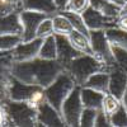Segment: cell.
Here are the masks:
<instances>
[{"label": "cell", "mask_w": 127, "mask_h": 127, "mask_svg": "<svg viewBox=\"0 0 127 127\" xmlns=\"http://www.w3.org/2000/svg\"><path fill=\"white\" fill-rule=\"evenodd\" d=\"M62 70L64 66L57 60H45L37 56L28 61H14L10 69V75L23 83L46 88Z\"/></svg>", "instance_id": "obj_1"}, {"label": "cell", "mask_w": 127, "mask_h": 127, "mask_svg": "<svg viewBox=\"0 0 127 127\" xmlns=\"http://www.w3.org/2000/svg\"><path fill=\"white\" fill-rule=\"evenodd\" d=\"M64 69L70 74L72 79L75 80V83L80 87L94 72H98V71L109 72V67L105 64L100 62L90 54H81L80 56L71 60Z\"/></svg>", "instance_id": "obj_2"}, {"label": "cell", "mask_w": 127, "mask_h": 127, "mask_svg": "<svg viewBox=\"0 0 127 127\" xmlns=\"http://www.w3.org/2000/svg\"><path fill=\"white\" fill-rule=\"evenodd\" d=\"M8 117V126H38L37 107L29 102L8 99L3 103Z\"/></svg>", "instance_id": "obj_3"}, {"label": "cell", "mask_w": 127, "mask_h": 127, "mask_svg": "<svg viewBox=\"0 0 127 127\" xmlns=\"http://www.w3.org/2000/svg\"><path fill=\"white\" fill-rule=\"evenodd\" d=\"M8 97L12 100L29 102L34 107H37L38 104L46 100L45 88L23 83L22 80H19L12 75H10L8 81Z\"/></svg>", "instance_id": "obj_4"}, {"label": "cell", "mask_w": 127, "mask_h": 127, "mask_svg": "<svg viewBox=\"0 0 127 127\" xmlns=\"http://www.w3.org/2000/svg\"><path fill=\"white\" fill-rule=\"evenodd\" d=\"M76 85L75 80L72 79V76L64 69L56 79L52 81L48 87L45 88V97L46 100L60 112L62 102L65 100V98L69 95V93L74 89V87Z\"/></svg>", "instance_id": "obj_5"}, {"label": "cell", "mask_w": 127, "mask_h": 127, "mask_svg": "<svg viewBox=\"0 0 127 127\" xmlns=\"http://www.w3.org/2000/svg\"><path fill=\"white\" fill-rule=\"evenodd\" d=\"M80 85L74 87V89L69 93V95L65 98V100L62 102L60 114L65 122V126L70 127H78L80 126V114L83 112V102L80 97Z\"/></svg>", "instance_id": "obj_6"}, {"label": "cell", "mask_w": 127, "mask_h": 127, "mask_svg": "<svg viewBox=\"0 0 127 127\" xmlns=\"http://www.w3.org/2000/svg\"><path fill=\"white\" fill-rule=\"evenodd\" d=\"M89 41H90V48H92V55L99 60L100 62L105 64L109 70L116 65L112 45L105 36L104 29H97V31H90L89 33Z\"/></svg>", "instance_id": "obj_7"}, {"label": "cell", "mask_w": 127, "mask_h": 127, "mask_svg": "<svg viewBox=\"0 0 127 127\" xmlns=\"http://www.w3.org/2000/svg\"><path fill=\"white\" fill-rule=\"evenodd\" d=\"M46 17L48 15L34 10H19V19L22 24V41H31L36 38L37 28Z\"/></svg>", "instance_id": "obj_8"}, {"label": "cell", "mask_w": 127, "mask_h": 127, "mask_svg": "<svg viewBox=\"0 0 127 127\" xmlns=\"http://www.w3.org/2000/svg\"><path fill=\"white\" fill-rule=\"evenodd\" d=\"M81 15L84 18L87 27L89 31H97V29H107L109 27L117 26V19L118 18H109L103 15L100 12L95 10L90 5L81 12Z\"/></svg>", "instance_id": "obj_9"}, {"label": "cell", "mask_w": 127, "mask_h": 127, "mask_svg": "<svg viewBox=\"0 0 127 127\" xmlns=\"http://www.w3.org/2000/svg\"><path fill=\"white\" fill-rule=\"evenodd\" d=\"M37 122L38 126H65V122H64L60 112L55 109L47 100L37 105Z\"/></svg>", "instance_id": "obj_10"}, {"label": "cell", "mask_w": 127, "mask_h": 127, "mask_svg": "<svg viewBox=\"0 0 127 127\" xmlns=\"http://www.w3.org/2000/svg\"><path fill=\"white\" fill-rule=\"evenodd\" d=\"M41 38H33L31 41H22L18 46H15L12 51L13 60L19 62V61H28L38 56V52L42 45Z\"/></svg>", "instance_id": "obj_11"}, {"label": "cell", "mask_w": 127, "mask_h": 127, "mask_svg": "<svg viewBox=\"0 0 127 127\" xmlns=\"http://www.w3.org/2000/svg\"><path fill=\"white\" fill-rule=\"evenodd\" d=\"M55 38H56V47H57V57H56V60L64 67H65L71 60H74L75 57H78L83 54V52H80L79 50H76L71 45V42H70L67 36L55 34Z\"/></svg>", "instance_id": "obj_12"}, {"label": "cell", "mask_w": 127, "mask_h": 127, "mask_svg": "<svg viewBox=\"0 0 127 127\" xmlns=\"http://www.w3.org/2000/svg\"><path fill=\"white\" fill-rule=\"evenodd\" d=\"M127 90V74L116 64L109 70V84L108 93L121 99Z\"/></svg>", "instance_id": "obj_13"}, {"label": "cell", "mask_w": 127, "mask_h": 127, "mask_svg": "<svg viewBox=\"0 0 127 127\" xmlns=\"http://www.w3.org/2000/svg\"><path fill=\"white\" fill-rule=\"evenodd\" d=\"M34 10V12L45 13L47 15H55L59 10L54 0H22L20 10Z\"/></svg>", "instance_id": "obj_14"}, {"label": "cell", "mask_w": 127, "mask_h": 127, "mask_svg": "<svg viewBox=\"0 0 127 127\" xmlns=\"http://www.w3.org/2000/svg\"><path fill=\"white\" fill-rule=\"evenodd\" d=\"M0 34H20L22 24L19 19V12H13L0 17Z\"/></svg>", "instance_id": "obj_15"}, {"label": "cell", "mask_w": 127, "mask_h": 127, "mask_svg": "<svg viewBox=\"0 0 127 127\" xmlns=\"http://www.w3.org/2000/svg\"><path fill=\"white\" fill-rule=\"evenodd\" d=\"M80 97L83 105L87 108H94V109H102V103L104 98V93L94 90L92 88L81 87L80 89Z\"/></svg>", "instance_id": "obj_16"}, {"label": "cell", "mask_w": 127, "mask_h": 127, "mask_svg": "<svg viewBox=\"0 0 127 127\" xmlns=\"http://www.w3.org/2000/svg\"><path fill=\"white\" fill-rule=\"evenodd\" d=\"M108 84H109V72L108 71H98L90 75L81 87L92 88L102 93H108Z\"/></svg>", "instance_id": "obj_17"}, {"label": "cell", "mask_w": 127, "mask_h": 127, "mask_svg": "<svg viewBox=\"0 0 127 127\" xmlns=\"http://www.w3.org/2000/svg\"><path fill=\"white\" fill-rule=\"evenodd\" d=\"M89 5L109 18H118L121 13V5L114 4L109 0H89Z\"/></svg>", "instance_id": "obj_18"}, {"label": "cell", "mask_w": 127, "mask_h": 127, "mask_svg": "<svg viewBox=\"0 0 127 127\" xmlns=\"http://www.w3.org/2000/svg\"><path fill=\"white\" fill-rule=\"evenodd\" d=\"M104 32H105V36H107V38L111 42L112 46L127 48V31H125L117 26H113V27L104 29Z\"/></svg>", "instance_id": "obj_19"}, {"label": "cell", "mask_w": 127, "mask_h": 127, "mask_svg": "<svg viewBox=\"0 0 127 127\" xmlns=\"http://www.w3.org/2000/svg\"><path fill=\"white\" fill-rule=\"evenodd\" d=\"M38 57L45 60H56L57 57V47H56V38L55 34L43 38L42 45L38 52Z\"/></svg>", "instance_id": "obj_20"}, {"label": "cell", "mask_w": 127, "mask_h": 127, "mask_svg": "<svg viewBox=\"0 0 127 127\" xmlns=\"http://www.w3.org/2000/svg\"><path fill=\"white\" fill-rule=\"evenodd\" d=\"M71 45L75 47L76 50H79L83 54H90L92 55V48H90V41H89V37L85 36L84 33L79 31H75L74 29L71 33L67 36Z\"/></svg>", "instance_id": "obj_21"}, {"label": "cell", "mask_w": 127, "mask_h": 127, "mask_svg": "<svg viewBox=\"0 0 127 127\" xmlns=\"http://www.w3.org/2000/svg\"><path fill=\"white\" fill-rule=\"evenodd\" d=\"M52 22H54V32H55V34L69 36L74 31V27L70 23V20L61 12H57L55 15H52Z\"/></svg>", "instance_id": "obj_22"}, {"label": "cell", "mask_w": 127, "mask_h": 127, "mask_svg": "<svg viewBox=\"0 0 127 127\" xmlns=\"http://www.w3.org/2000/svg\"><path fill=\"white\" fill-rule=\"evenodd\" d=\"M61 13L70 20V23L72 24L74 29L79 31V32H81V33H84L85 36L89 37L90 31H89V28L87 27L85 22H84V18H83L81 13H76V12H72V10H66V9H65V10H61Z\"/></svg>", "instance_id": "obj_23"}, {"label": "cell", "mask_w": 127, "mask_h": 127, "mask_svg": "<svg viewBox=\"0 0 127 127\" xmlns=\"http://www.w3.org/2000/svg\"><path fill=\"white\" fill-rule=\"evenodd\" d=\"M121 105V99L116 98L114 95L109 94V93H105L104 94V98H103V103H102V111L105 113L109 117V116L116 112Z\"/></svg>", "instance_id": "obj_24"}, {"label": "cell", "mask_w": 127, "mask_h": 127, "mask_svg": "<svg viewBox=\"0 0 127 127\" xmlns=\"http://www.w3.org/2000/svg\"><path fill=\"white\" fill-rule=\"evenodd\" d=\"M20 42V34H0V51H13V48Z\"/></svg>", "instance_id": "obj_25"}, {"label": "cell", "mask_w": 127, "mask_h": 127, "mask_svg": "<svg viewBox=\"0 0 127 127\" xmlns=\"http://www.w3.org/2000/svg\"><path fill=\"white\" fill-rule=\"evenodd\" d=\"M52 34H55V32H54V22H52V17L48 15L39 23V26L37 28V32H36V38L43 39V38H46L48 36H52Z\"/></svg>", "instance_id": "obj_26"}, {"label": "cell", "mask_w": 127, "mask_h": 127, "mask_svg": "<svg viewBox=\"0 0 127 127\" xmlns=\"http://www.w3.org/2000/svg\"><path fill=\"white\" fill-rule=\"evenodd\" d=\"M109 123L112 127H127V111L122 103L120 108L109 116Z\"/></svg>", "instance_id": "obj_27"}, {"label": "cell", "mask_w": 127, "mask_h": 127, "mask_svg": "<svg viewBox=\"0 0 127 127\" xmlns=\"http://www.w3.org/2000/svg\"><path fill=\"white\" fill-rule=\"evenodd\" d=\"M99 109H94V108H87L84 107L83 112L80 114V126L83 127H93L95 118H97Z\"/></svg>", "instance_id": "obj_28"}, {"label": "cell", "mask_w": 127, "mask_h": 127, "mask_svg": "<svg viewBox=\"0 0 127 127\" xmlns=\"http://www.w3.org/2000/svg\"><path fill=\"white\" fill-rule=\"evenodd\" d=\"M112 51L116 64L127 74V50L118 46H112Z\"/></svg>", "instance_id": "obj_29"}, {"label": "cell", "mask_w": 127, "mask_h": 127, "mask_svg": "<svg viewBox=\"0 0 127 127\" xmlns=\"http://www.w3.org/2000/svg\"><path fill=\"white\" fill-rule=\"evenodd\" d=\"M13 12H19V5L14 0H0V17Z\"/></svg>", "instance_id": "obj_30"}, {"label": "cell", "mask_w": 127, "mask_h": 127, "mask_svg": "<svg viewBox=\"0 0 127 127\" xmlns=\"http://www.w3.org/2000/svg\"><path fill=\"white\" fill-rule=\"evenodd\" d=\"M89 6V0H69L66 10H72L76 13H81Z\"/></svg>", "instance_id": "obj_31"}, {"label": "cell", "mask_w": 127, "mask_h": 127, "mask_svg": "<svg viewBox=\"0 0 127 127\" xmlns=\"http://www.w3.org/2000/svg\"><path fill=\"white\" fill-rule=\"evenodd\" d=\"M94 126L95 127H109L111 123H109V117L105 114L102 109L98 111V114H97V118H95V122H94Z\"/></svg>", "instance_id": "obj_32"}, {"label": "cell", "mask_w": 127, "mask_h": 127, "mask_svg": "<svg viewBox=\"0 0 127 127\" xmlns=\"http://www.w3.org/2000/svg\"><path fill=\"white\" fill-rule=\"evenodd\" d=\"M0 126H8V117L4 109V105L0 103Z\"/></svg>", "instance_id": "obj_33"}, {"label": "cell", "mask_w": 127, "mask_h": 127, "mask_svg": "<svg viewBox=\"0 0 127 127\" xmlns=\"http://www.w3.org/2000/svg\"><path fill=\"white\" fill-rule=\"evenodd\" d=\"M117 27L127 31V14H123V15L118 17V19H117Z\"/></svg>", "instance_id": "obj_34"}, {"label": "cell", "mask_w": 127, "mask_h": 127, "mask_svg": "<svg viewBox=\"0 0 127 127\" xmlns=\"http://www.w3.org/2000/svg\"><path fill=\"white\" fill-rule=\"evenodd\" d=\"M56 6H57V10L61 12V10H65L66 9V5H67V1L69 0H54Z\"/></svg>", "instance_id": "obj_35"}, {"label": "cell", "mask_w": 127, "mask_h": 127, "mask_svg": "<svg viewBox=\"0 0 127 127\" xmlns=\"http://www.w3.org/2000/svg\"><path fill=\"white\" fill-rule=\"evenodd\" d=\"M121 103H122V105L125 107V109L127 111V90L125 92V94H123V97L121 98Z\"/></svg>", "instance_id": "obj_36"}, {"label": "cell", "mask_w": 127, "mask_h": 127, "mask_svg": "<svg viewBox=\"0 0 127 127\" xmlns=\"http://www.w3.org/2000/svg\"><path fill=\"white\" fill-rule=\"evenodd\" d=\"M123 14H127V1L121 6V13H120V15H123Z\"/></svg>", "instance_id": "obj_37"}, {"label": "cell", "mask_w": 127, "mask_h": 127, "mask_svg": "<svg viewBox=\"0 0 127 127\" xmlns=\"http://www.w3.org/2000/svg\"><path fill=\"white\" fill-rule=\"evenodd\" d=\"M109 1H112V3H114V4H118V5H123V0H109Z\"/></svg>", "instance_id": "obj_38"}, {"label": "cell", "mask_w": 127, "mask_h": 127, "mask_svg": "<svg viewBox=\"0 0 127 127\" xmlns=\"http://www.w3.org/2000/svg\"><path fill=\"white\" fill-rule=\"evenodd\" d=\"M14 1H15V3L19 5V10H20V3H22V0H14Z\"/></svg>", "instance_id": "obj_39"}, {"label": "cell", "mask_w": 127, "mask_h": 127, "mask_svg": "<svg viewBox=\"0 0 127 127\" xmlns=\"http://www.w3.org/2000/svg\"><path fill=\"white\" fill-rule=\"evenodd\" d=\"M126 50H127V48H126Z\"/></svg>", "instance_id": "obj_40"}]
</instances>
